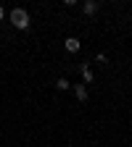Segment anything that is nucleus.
<instances>
[{"mask_svg": "<svg viewBox=\"0 0 132 147\" xmlns=\"http://www.w3.org/2000/svg\"><path fill=\"white\" fill-rule=\"evenodd\" d=\"M8 18H11V24H13L16 29H27V26H29V13H27L24 8H13V11L8 13Z\"/></svg>", "mask_w": 132, "mask_h": 147, "instance_id": "nucleus-1", "label": "nucleus"}, {"mask_svg": "<svg viewBox=\"0 0 132 147\" xmlns=\"http://www.w3.org/2000/svg\"><path fill=\"white\" fill-rule=\"evenodd\" d=\"M82 11H85V16H95L98 13V3H95V0H85Z\"/></svg>", "mask_w": 132, "mask_h": 147, "instance_id": "nucleus-2", "label": "nucleus"}, {"mask_svg": "<svg viewBox=\"0 0 132 147\" xmlns=\"http://www.w3.org/2000/svg\"><path fill=\"white\" fill-rule=\"evenodd\" d=\"M64 45H66V50H69V53H77V50L82 47V42L77 40V37H69V40H66Z\"/></svg>", "mask_w": 132, "mask_h": 147, "instance_id": "nucleus-3", "label": "nucleus"}, {"mask_svg": "<svg viewBox=\"0 0 132 147\" xmlns=\"http://www.w3.org/2000/svg\"><path fill=\"white\" fill-rule=\"evenodd\" d=\"M74 95H77V100H87V87L85 84H74Z\"/></svg>", "mask_w": 132, "mask_h": 147, "instance_id": "nucleus-4", "label": "nucleus"}, {"mask_svg": "<svg viewBox=\"0 0 132 147\" xmlns=\"http://www.w3.org/2000/svg\"><path fill=\"white\" fill-rule=\"evenodd\" d=\"M82 79H85V82H87V84H90V82H92V71H90V68H87V66H82Z\"/></svg>", "mask_w": 132, "mask_h": 147, "instance_id": "nucleus-5", "label": "nucleus"}, {"mask_svg": "<svg viewBox=\"0 0 132 147\" xmlns=\"http://www.w3.org/2000/svg\"><path fill=\"white\" fill-rule=\"evenodd\" d=\"M55 87H58L61 92H66V89H69L71 84H69V79H58V82H55Z\"/></svg>", "mask_w": 132, "mask_h": 147, "instance_id": "nucleus-6", "label": "nucleus"}, {"mask_svg": "<svg viewBox=\"0 0 132 147\" xmlns=\"http://www.w3.org/2000/svg\"><path fill=\"white\" fill-rule=\"evenodd\" d=\"M3 18H5V8H3V5H0V21H3Z\"/></svg>", "mask_w": 132, "mask_h": 147, "instance_id": "nucleus-7", "label": "nucleus"}]
</instances>
